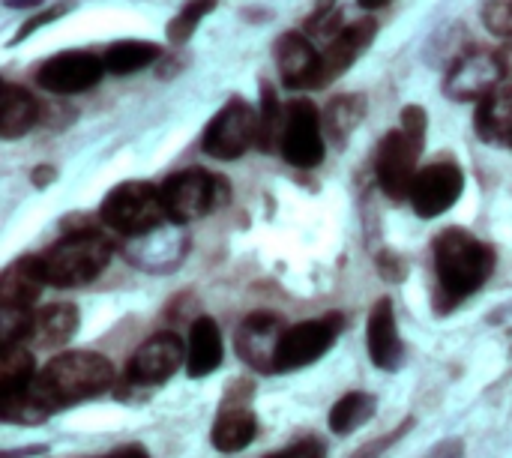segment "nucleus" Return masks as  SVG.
<instances>
[{
	"mask_svg": "<svg viewBox=\"0 0 512 458\" xmlns=\"http://www.w3.org/2000/svg\"><path fill=\"white\" fill-rule=\"evenodd\" d=\"M186 363V345L177 333H156L150 336L126 363V381L135 387H156L165 384L180 366Z\"/></svg>",
	"mask_w": 512,
	"mask_h": 458,
	"instance_id": "9b49d317",
	"label": "nucleus"
},
{
	"mask_svg": "<svg viewBox=\"0 0 512 458\" xmlns=\"http://www.w3.org/2000/svg\"><path fill=\"white\" fill-rule=\"evenodd\" d=\"M375 414V396L369 393H348L330 408V429L336 435H351Z\"/></svg>",
	"mask_w": 512,
	"mask_h": 458,
	"instance_id": "cd10ccee",
	"label": "nucleus"
},
{
	"mask_svg": "<svg viewBox=\"0 0 512 458\" xmlns=\"http://www.w3.org/2000/svg\"><path fill=\"white\" fill-rule=\"evenodd\" d=\"M36 120H39L36 99L24 87L6 81L3 84V102H0V135L6 141L21 138V135H27L36 126Z\"/></svg>",
	"mask_w": 512,
	"mask_h": 458,
	"instance_id": "b1692460",
	"label": "nucleus"
},
{
	"mask_svg": "<svg viewBox=\"0 0 512 458\" xmlns=\"http://www.w3.org/2000/svg\"><path fill=\"white\" fill-rule=\"evenodd\" d=\"M219 6V0H189L174 18H171V24H168V39L174 42V45H183L195 30H198V24L213 12Z\"/></svg>",
	"mask_w": 512,
	"mask_h": 458,
	"instance_id": "c756f323",
	"label": "nucleus"
},
{
	"mask_svg": "<svg viewBox=\"0 0 512 458\" xmlns=\"http://www.w3.org/2000/svg\"><path fill=\"white\" fill-rule=\"evenodd\" d=\"M423 135L402 129H393L384 135L381 147H378V159H375V171H378V186L384 189L387 198L393 201H408L411 198V186L417 177V159L423 153Z\"/></svg>",
	"mask_w": 512,
	"mask_h": 458,
	"instance_id": "0eeeda50",
	"label": "nucleus"
},
{
	"mask_svg": "<svg viewBox=\"0 0 512 458\" xmlns=\"http://www.w3.org/2000/svg\"><path fill=\"white\" fill-rule=\"evenodd\" d=\"M66 9H69V3H57V6H51V9H48L45 15H33V18H30L27 24H21V30H18V36H15V42H18V39H27V36H30V33L36 30V27H42L45 21H54V18H60V15H63Z\"/></svg>",
	"mask_w": 512,
	"mask_h": 458,
	"instance_id": "f704fd0d",
	"label": "nucleus"
},
{
	"mask_svg": "<svg viewBox=\"0 0 512 458\" xmlns=\"http://www.w3.org/2000/svg\"><path fill=\"white\" fill-rule=\"evenodd\" d=\"M465 192V174L456 162H432L417 171L411 186V207L420 219L444 216Z\"/></svg>",
	"mask_w": 512,
	"mask_h": 458,
	"instance_id": "9d476101",
	"label": "nucleus"
},
{
	"mask_svg": "<svg viewBox=\"0 0 512 458\" xmlns=\"http://www.w3.org/2000/svg\"><path fill=\"white\" fill-rule=\"evenodd\" d=\"M255 438H258V420H255V414L246 405L225 402L222 411L216 414V423H213V432H210V444L219 453H240Z\"/></svg>",
	"mask_w": 512,
	"mask_h": 458,
	"instance_id": "4be33fe9",
	"label": "nucleus"
},
{
	"mask_svg": "<svg viewBox=\"0 0 512 458\" xmlns=\"http://www.w3.org/2000/svg\"><path fill=\"white\" fill-rule=\"evenodd\" d=\"M432 258L438 276V297L450 306L477 294L495 270V249L462 228L441 231L435 237Z\"/></svg>",
	"mask_w": 512,
	"mask_h": 458,
	"instance_id": "f257e3e1",
	"label": "nucleus"
},
{
	"mask_svg": "<svg viewBox=\"0 0 512 458\" xmlns=\"http://www.w3.org/2000/svg\"><path fill=\"white\" fill-rule=\"evenodd\" d=\"M276 54V66L279 75L288 87L300 90V87H315L318 90V78H321V54L315 51L312 39L303 33H282L273 45Z\"/></svg>",
	"mask_w": 512,
	"mask_h": 458,
	"instance_id": "dca6fc26",
	"label": "nucleus"
},
{
	"mask_svg": "<svg viewBox=\"0 0 512 458\" xmlns=\"http://www.w3.org/2000/svg\"><path fill=\"white\" fill-rule=\"evenodd\" d=\"M282 159L294 168H318L324 162V117L318 105L309 99H294L285 108V129H282Z\"/></svg>",
	"mask_w": 512,
	"mask_h": 458,
	"instance_id": "6e6552de",
	"label": "nucleus"
},
{
	"mask_svg": "<svg viewBox=\"0 0 512 458\" xmlns=\"http://www.w3.org/2000/svg\"><path fill=\"white\" fill-rule=\"evenodd\" d=\"M285 330L288 327L279 315L255 312L240 324V330L234 336V348H237L240 360L249 363L252 369L276 375V348H279V339Z\"/></svg>",
	"mask_w": 512,
	"mask_h": 458,
	"instance_id": "ddd939ff",
	"label": "nucleus"
},
{
	"mask_svg": "<svg viewBox=\"0 0 512 458\" xmlns=\"http://www.w3.org/2000/svg\"><path fill=\"white\" fill-rule=\"evenodd\" d=\"M162 54V48L156 42H138V39H126V42H114L108 45V51L102 54L105 69L114 75H132L147 69L150 63H156Z\"/></svg>",
	"mask_w": 512,
	"mask_h": 458,
	"instance_id": "393cba45",
	"label": "nucleus"
},
{
	"mask_svg": "<svg viewBox=\"0 0 512 458\" xmlns=\"http://www.w3.org/2000/svg\"><path fill=\"white\" fill-rule=\"evenodd\" d=\"M159 189H162V201H165V210H168V222H174V225L195 222V219L225 207L228 198H231V189H228L225 177L210 174L204 168L177 171V174L165 177L159 183Z\"/></svg>",
	"mask_w": 512,
	"mask_h": 458,
	"instance_id": "39448f33",
	"label": "nucleus"
},
{
	"mask_svg": "<svg viewBox=\"0 0 512 458\" xmlns=\"http://www.w3.org/2000/svg\"><path fill=\"white\" fill-rule=\"evenodd\" d=\"M375 30H378L375 18L363 15V18H357V21H348V24L342 27V33H339L333 42H327V48H324V54H321L318 90L327 87L330 81H336L339 75H345V72L354 66V60L372 45Z\"/></svg>",
	"mask_w": 512,
	"mask_h": 458,
	"instance_id": "2eb2a0df",
	"label": "nucleus"
},
{
	"mask_svg": "<svg viewBox=\"0 0 512 458\" xmlns=\"http://www.w3.org/2000/svg\"><path fill=\"white\" fill-rule=\"evenodd\" d=\"M6 6H36L39 0H3Z\"/></svg>",
	"mask_w": 512,
	"mask_h": 458,
	"instance_id": "79ce46f5",
	"label": "nucleus"
},
{
	"mask_svg": "<svg viewBox=\"0 0 512 458\" xmlns=\"http://www.w3.org/2000/svg\"><path fill=\"white\" fill-rule=\"evenodd\" d=\"M183 252H186V234L180 228H168V225H159L150 234L132 237V243L126 246V258L135 267L150 270V273L171 270L183 258Z\"/></svg>",
	"mask_w": 512,
	"mask_h": 458,
	"instance_id": "a211bd4d",
	"label": "nucleus"
},
{
	"mask_svg": "<svg viewBox=\"0 0 512 458\" xmlns=\"http://www.w3.org/2000/svg\"><path fill=\"white\" fill-rule=\"evenodd\" d=\"M99 219L105 228H111L120 237H141L150 234L153 228H159L168 219L165 201H162V189L144 180H129L114 186L102 207H99Z\"/></svg>",
	"mask_w": 512,
	"mask_h": 458,
	"instance_id": "20e7f679",
	"label": "nucleus"
},
{
	"mask_svg": "<svg viewBox=\"0 0 512 458\" xmlns=\"http://www.w3.org/2000/svg\"><path fill=\"white\" fill-rule=\"evenodd\" d=\"M459 453H462V447H459V441H444L435 453L429 458H459Z\"/></svg>",
	"mask_w": 512,
	"mask_h": 458,
	"instance_id": "58836bf2",
	"label": "nucleus"
},
{
	"mask_svg": "<svg viewBox=\"0 0 512 458\" xmlns=\"http://www.w3.org/2000/svg\"><path fill=\"white\" fill-rule=\"evenodd\" d=\"M51 177H54V168H39V171L33 174L36 186H45V183H51Z\"/></svg>",
	"mask_w": 512,
	"mask_h": 458,
	"instance_id": "ea45409f",
	"label": "nucleus"
},
{
	"mask_svg": "<svg viewBox=\"0 0 512 458\" xmlns=\"http://www.w3.org/2000/svg\"><path fill=\"white\" fill-rule=\"evenodd\" d=\"M498 63H501V72H504V81H512V39H507L498 51Z\"/></svg>",
	"mask_w": 512,
	"mask_h": 458,
	"instance_id": "e433bc0d",
	"label": "nucleus"
},
{
	"mask_svg": "<svg viewBox=\"0 0 512 458\" xmlns=\"http://www.w3.org/2000/svg\"><path fill=\"white\" fill-rule=\"evenodd\" d=\"M117 369L108 357L93 351H66L48 360L42 372H36L39 387L51 396V402L60 408L93 399L114 387Z\"/></svg>",
	"mask_w": 512,
	"mask_h": 458,
	"instance_id": "7ed1b4c3",
	"label": "nucleus"
},
{
	"mask_svg": "<svg viewBox=\"0 0 512 458\" xmlns=\"http://www.w3.org/2000/svg\"><path fill=\"white\" fill-rule=\"evenodd\" d=\"M363 114H366V99L363 96H357V93L336 96L324 111V129L342 147L351 138V132L357 129V123L363 120Z\"/></svg>",
	"mask_w": 512,
	"mask_h": 458,
	"instance_id": "a878e982",
	"label": "nucleus"
},
{
	"mask_svg": "<svg viewBox=\"0 0 512 458\" xmlns=\"http://www.w3.org/2000/svg\"><path fill=\"white\" fill-rule=\"evenodd\" d=\"M342 27H345V21H342L339 0H318L312 15L306 18V33L321 42H333L342 33Z\"/></svg>",
	"mask_w": 512,
	"mask_h": 458,
	"instance_id": "7c9ffc66",
	"label": "nucleus"
},
{
	"mask_svg": "<svg viewBox=\"0 0 512 458\" xmlns=\"http://www.w3.org/2000/svg\"><path fill=\"white\" fill-rule=\"evenodd\" d=\"M222 363V333L219 324L207 315L192 321L186 342V372L189 378H207Z\"/></svg>",
	"mask_w": 512,
	"mask_h": 458,
	"instance_id": "412c9836",
	"label": "nucleus"
},
{
	"mask_svg": "<svg viewBox=\"0 0 512 458\" xmlns=\"http://www.w3.org/2000/svg\"><path fill=\"white\" fill-rule=\"evenodd\" d=\"M33 312L30 306H0V345L30 342Z\"/></svg>",
	"mask_w": 512,
	"mask_h": 458,
	"instance_id": "2f4dec72",
	"label": "nucleus"
},
{
	"mask_svg": "<svg viewBox=\"0 0 512 458\" xmlns=\"http://www.w3.org/2000/svg\"><path fill=\"white\" fill-rule=\"evenodd\" d=\"M78 333V309L72 303H54L33 312L30 342L36 348H63Z\"/></svg>",
	"mask_w": 512,
	"mask_h": 458,
	"instance_id": "5701e85b",
	"label": "nucleus"
},
{
	"mask_svg": "<svg viewBox=\"0 0 512 458\" xmlns=\"http://www.w3.org/2000/svg\"><path fill=\"white\" fill-rule=\"evenodd\" d=\"M36 378V366H33V354L21 345H3V357H0V396L15 393L21 387H27Z\"/></svg>",
	"mask_w": 512,
	"mask_h": 458,
	"instance_id": "c85d7f7f",
	"label": "nucleus"
},
{
	"mask_svg": "<svg viewBox=\"0 0 512 458\" xmlns=\"http://www.w3.org/2000/svg\"><path fill=\"white\" fill-rule=\"evenodd\" d=\"M282 129H285V108L276 90L264 81L261 105H258V150H276L282 144Z\"/></svg>",
	"mask_w": 512,
	"mask_h": 458,
	"instance_id": "bb28decb",
	"label": "nucleus"
},
{
	"mask_svg": "<svg viewBox=\"0 0 512 458\" xmlns=\"http://www.w3.org/2000/svg\"><path fill=\"white\" fill-rule=\"evenodd\" d=\"M99 458H150V453H147L144 447H138V444H129V447H123V450H114V453Z\"/></svg>",
	"mask_w": 512,
	"mask_h": 458,
	"instance_id": "4c0bfd02",
	"label": "nucleus"
},
{
	"mask_svg": "<svg viewBox=\"0 0 512 458\" xmlns=\"http://www.w3.org/2000/svg\"><path fill=\"white\" fill-rule=\"evenodd\" d=\"M474 129L486 144L512 147V81H501L477 102Z\"/></svg>",
	"mask_w": 512,
	"mask_h": 458,
	"instance_id": "6ab92c4d",
	"label": "nucleus"
},
{
	"mask_svg": "<svg viewBox=\"0 0 512 458\" xmlns=\"http://www.w3.org/2000/svg\"><path fill=\"white\" fill-rule=\"evenodd\" d=\"M102 72H105L102 57H96L90 51H60V54L42 60L39 69L33 72V78L48 93L72 96V93H84L93 84H99Z\"/></svg>",
	"mask_w": 512,
	"mask_h": 458,
	"instance_id": "1a4fd4ad",
	"label": "nucleus"
},
{
	"mask_svg": "<svg viewBox=\"0 0 512 458\" xmlns=\"http://www.w3.org/2000/svg\"><path fill=\"white\" fill-rule=\"evenodd\" d=\"M366 342H369V357L381 372H396L405 360V345L399 336V324H396V309L393 300L381 297L372 312H369V330H366Z\"/></svg>",
	"mask_w": 512,
	"mask_h": 458,
	"instance_id": "f3484780",
	"label": "nucleus"
},
{
	"mask_svg": "<svg viewBox=\"0 0 512 458\" xmlns=\"http://www.w3.org/2000/svg\"><path fill=\"white\" fill-rule=\"evenodd\" d=\"M363 9H381V6H387L390 0H357Z\"/></svg>",
	"mask_w": 512,
	"mask_h": 458,
	"instance_id": "a19ab883",
	"label": "nucleus"
},
{
	"mask_svg": "<svg viewBox=\"0 0 512 458\" xmlns=\"http://www.w3.org/2000/svg\"><path fill=\"white\" fill-rule=\"evenodd\" d=\"M336 330H339V324H333V318L300 321V324L288 327L276 348V372H297V369L321 360L330 351Z\"/></svg>",
	"mask_w": 512,
	"mask_h": 458,
	"instance_id": "f8f14e48",
	"label": "nucleus"
},
{
	"mask_svg": "<svg viewBox=\"0 0 512 458\" xmlns=\"http://www.w3.org/2000/svg\"><path fill=\"white\" fill-rule=\"evenodd\" d=\"M111 255L114 243L99 228H78L39 252V264L51 288H81L102 276Z\"/></svg>",
	"mask_w": 512,
	"mask_h": 458,
	"instance_id": "f03ea898",
	"label": "nucleus"
},
{
	"mask_svg": "<svg viewBox=\"0 0 512 458\" xmlns=\"http://www.w3.org/2000/svg\"><path fill=\"white\" fill-rule=\"evenodd\" d=\"M201 147L207 156L222 162L240 159L249 147H258V111L246 99H228L207 123Z\"/></svg>",
	"mask_w": 512,
	"mask_h": 458,
	"instance_id": "423d86ee",
	"label": "nucleus"
},
{
	"mask_svg": "<svg viewBox=\"0 0 512 458\" xmlns=\"http://www.w3.org/2000/svg\"><path fill=\"white\" fill-rule=\"evenodd\" d=\"M264 458H327V447H324V441H318V438H303V441H297L294 447L279 450V453H270V456Z\"/></svg>",
	"mask_w": 512,
	"mask_h": 458,
	"instance_id": "72a5a7b5",
	"label": "nucleus"
},
{
	"mask_svg": "<svg viewBox=\"0 0 512 458\" xmlns=\"http://www.w3.org/2000/svg\"><path fill=\"white\" fill-rule=\"evenodd\" d=\"M501 81H504V72H501L498 54L471 51V54L459 57L456 66L450 69V75L444 81V93L456 102H480Z\"/></svg>",
	"mask_w": 512,
	"mask_h": 458,
	"instance_id": "4468645a",
	"label": "nucleus"
},
{
	"mask_svg": "<svg viewBox=\"0 0 512 458\" xmlns=\"http://www.w3.org/2000/svg\"><path fill=\"white\" fill-rule=\"evenodd\" d=\"M378 270H381L387 279H393V282L405 279V264H402V258H396L393 252H384V255L378 258Z\"/></svg>",
	"mask_w": 512,
	"mask_h": 458,
	"instance_id": "c9c22d12",
	"label": "nucleus"
},
{
	"mask_svg": "<svg viewBox=\"0 0 512 458\" xmlns=\"http://www.w3.org/2000/svg\"><path fill=\"white\" fill-rule=\"evenodd\" d=\"M483 21L495 36L512 39V0H486Z\"/></svg>",
	"mask_w": 512,
	"mask_h": 458,
	"instance_id": "473e14b6",
	"label": "nucleus"
},
{
	"mask_svg": "<svg viewBox=\"0 0 512 458\" xmlns=\"http://www.w3.org/2000/svg\"><path fill=\"white\" fill-rule=\"evenodd\" d=\"M45 285L48 282L39 255H24L12 261L0 276V306H33Z\"/></svg>",
	"mask_w": 512,
	"mask_h": 458,
	"instance_id": "aec40b11",
	"label": "nucleus"
}]
</instances>
